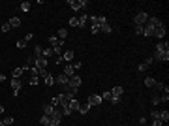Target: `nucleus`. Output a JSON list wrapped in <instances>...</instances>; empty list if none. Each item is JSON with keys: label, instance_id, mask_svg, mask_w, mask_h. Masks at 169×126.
<instances>
[{"label": "nucleus", "instance_id": "1", "mask_svg": "<svg viewBox=\"0 0 169 126\" xmlns=\"http://www.w3.org/2000/svg\"><path fill=\"white\" fill-rule=\"evenodd\" d=\"M49 43H51V49L53 53H57V57H62V47H64V40L57 36H49Z\"/></svg>", "mask_w": 169, "mask_h": 126}, {"label": "nucleus", "instance_id": "2", "mask_svg": "<svg viewBox=\"0 0 169 126\" xmlns=\"http://www.w3.org/2000/svg\"><path fill=\"white\" fill-rule=\"evenodd\" d=\"M68 6H70L73 11H79V9H84L86 6H88V2L86 0H68Z\"/></svg>", "mask_w": 169, "mask_h": 126}, {"label": "nucleus", "instance_id": "3", "mask_svg": "<svg viewBox=\"0 0 169 126\" xmlns=\"http://www.w3.org/2000/svg\"><path fill=\"white\" fill-rule=\"evenodd\" d=\"M135 25H137V27H145V23L148 21V13L147 11H139V13H135Z\"/></svg>", "mask_w": 169, "mask_h": 126}, {"label": "nucleus", "instance_id": "4", "mask_svg": "<svg viewBox=\"0 0 169 126\" xmlns=\"http://www.w3.org/2000/svg\"><path fill=\"white\" fill-rule=\"evenodd\" d=\"M152 60H158V62H167V60H169V49L162 51V53H154Z\"/></svg>", "mask_w": 169, "mask_h": 126}, {"label": "nucleus", "instance_id": "5", "mask_svg": "<svg viewBox=\"0 0 169 126\" xmlns=\"http://www.w3.org/2000/svg\"><path fill=\"white\" fill-rule=\"evenodd\" d=\"M47 64H49V60L45 59V57H36L34 66L38 68V70H47Z\"/></svg>", "mask_w": 169, "mask_h": 126}, {"label": "nucleus", "instance_id": "6", "mask_svg": "<svg viewBox=\"0 0 169 126\" xmlns=\"http://www.w3.org/2000/svg\"><path fill=\"white\" fill-rule=\"evenodd\" d=\"M102 102H103V100H102V96H100V94H92V96L86 98V104H88L90 107H92V105H100Z\"/></svg>", "mask_w": 169, "mask_h": 126}, {"label": "nucleus", "instance_id": "7", "mask_svg": "<svg viewBox=\"0 0 169 126\" xmlns=\"http://www.w3.org/2000/svg\"><path fill=\"white\" fill-rule=\"evenodd\" d=\"M27 70H30V66H21V68H15L13 72H11V77H13V79H21V75L25 72H27Z\"/></svg>", "mask_w": 169, "mask_h": 126}, {"label": "nucleus", "instance_id": "8", "mask_svg": "<svg viewBox=\"0 0 169 126\" xmlns=\"http://www.w3.org/2000/svg\"><path fill=\"white\" fill-rule=\"evenodd\" d=\"M58 96V105H62V109L64 107H70V96H66V94H64V92H62V94H57Z\"/></svg>", "mask_w": 169, "mask_h": 126}, {"label": "nucleus", "instance_id": "9", "mask_svg": "<svg viewBox=\"0 0 169 126\" xmlns=\"http://www.w3.org/2000/svg\"><path fill=\"white\" fill-rule=\"evenodd\" d=\"M23 87V81L21 79H11V89H13V96H19V90Z\"/></svg>", "mask_w": 169, "mask_h": 126}, {"label": "nucleus", "instance_id": "10", "mask_svg": "<svg viewBox=\"0 0 169 126\" xmlns=\"http://www.w3.org/2000/svg\"><path fill=\"white\" fill-rule=\"evenodd\" d=\"M81 81H83V79H81L79 75H73V77H70L68 87H71V89H79V87H81Z\"/></svg>", "mask_w": 169, "mask_h": 126}, {"label": "nucleus", "instance_id": "11", "mask_svg": "<svg viewBox=\"0 0 169 126\" xmlns=\"http://www.w3.org/2000/svg\"><path fill=\"white\" fill-rule=\"evenodd\" d=\"M154 38H158V40H164V38H165V25L154 28Z\"/></svg>", "mask_w": 169, "mask_h": 126}, {"label": "nucleus", "instance_id": "12", "mask_svg": "<svg viewBox=\"0 0 169 126\" xmlns=\"http://www.w3.org/2000/svg\"><path fill=\"white\" fill-rule=\"evenodd\" d=\"M147 25H148V27H152V28H158V27H162L164 23H162V21H160V19H158V17H148Z\"/></svg>", "mask_w": 169, "mask_h": 126}, {"label": "nucleus", "instance_id": "13", "mask_svg": "<svg viewBox=\"0 0 169 126\" xmlns=\"http://www.w3.org/2000/svg\"><path fill=\"white\" fill-rule=\"evenodd\" d=\"M62 73L66 77H73L75 75V68L71 66V64H66V66H64V70H62Z\"/></svg>", "mask_w": 169, "mask_h": 126}, {"label": "nucleus", "instance_id": "14", "mask_svg": "<svg viewBox=\"0 0 169 126\" xmlns=\"http://www.w3.org/2000/svg\"><path fill=\"white\" fill-rule=\"evenodd\" d=\"M55 83H58V85H62V87H66L68 83H70V77H66L64 73H58V77L55 79Z\"/></svg>", "mask_w": 169, "mask_h": 126}, {"label": "nucleus", "instance_id": "15", "mask_svg": "<svg viewBox=\"0 0 169 126\" xmlns=\"http://www.w3.org/2000/svg\"><path fill=\"white\" fill-rule=\"evenodd\" d=\"M77 90L79 89H71V87H64V94L66 96H70V98H77Z\"/></svg>", "mask_w": 169, "mask_h": 126}, {"label": "nucleus", "instance_id": "16", "mask_svg": "<svg viewBox=\"0 0 169 126\" xmlns=\"http://www.w3.org/2000/svg\"><path fill=\"white\" fill-rule=\"evenodd\" d=\"M152 62H154V60H152V57H148V59L145 60V62H141V64H139V72H145V70H148Z\"/></svg>", "mask_w": 169, "mask_h": 126}, {"label": "nucleus", "instance_id": "17", "mask_svg": "<svg viewBox=\"0 0 169 126\" xmlns=\"http://www.w3.org/2000/svg\"><path fill=\"white\" fill-rule=\"evenodd\" d=\"M165 49H169L167 41H158V43H156V51H154V53H162V51H165Z\"/></svg>", "mask_w": 169, "mask_h": 126}, {"label": "nucleus", "instance_id": "18", "mask_svg": "<svg viewBox=\"0 0 169 126\" xmlns=\"http://www.w3.org/2000/svg\"><path fill=\"white\" fill-rule=\"evenodd\" d=\"M111 94L113 96H118V98H122V94H124V89H122V87H113V89H111Z\"/></svg>", "mask_w": 169, "mask_h": 126}, {"label": "nucleus", "instance_id": "19", "mask_svg": "<svg viewBox=\"0 0 169 126\" xmlns=\"http://www.w3.org/2000/svg\"><path fill=\"white\" fill-rule=\"evenodd\" d=\"M79 107H81L79 100H77V98H71L70 100V109H71V111H79Z\"/></svg>", "mask_w": 169, "mask_h": 126}, {"label": "nucleus", "instance_id": "20", "mask_svg": "<svg viewBox=\"0 0 169 126\" xmlns=\"http://www.w3.org/2000/svg\"><path fill=\"white\" fill-rule=\"evenodd\" d=\"M8 25H9L11 28H19V27H21V19H19V17H11V19L8 21Z\"/></svg>", "mask_w": 169, "mask_h": 126}, {"label": "nucleus", "instance_id": "21", "mask_svg": "<svg viewBox=\"0 0 169 126\" xmlns=\"http://www.w3.org/2000/svg\"><path fill=\"white\" fill-rule=\"evenodd\" d=\"M77 19H79V27H77V28H84V27H86V23H88V15H86V13H83L81 17H77Z\"/></svg>", "mask_w": 169, "mask_h": 126}, {"label": "nucleus", "instance_id": "22", "mask_svg": "<svg viewBox=\"0 0 169 126\" xmlns=\"http://www.w3.org/2000/svg\"><path fill=\"white\" fill-rule=\"evenodd\" d=\"M100 32H103V34H111L113 28H111L109 23H103V25H100Z\"/></svg>", "mask_w": 169, "mask_h": 126}, {"label": "nucleus", "instance_id": "23", "mask_svg": "<svg viewBox=\"0 0 169 126\" xmlns=\"http://www.w3.org/2000/svg\"><path fill=\"white\" fill-rule=\"evenodd\" d=\"M73 57H75V53H73V51H64V53H62L64 62H70V60H73Z\"/></svg>", "mask_w": 169, "mask_h": 126}, {"label": "nucleus", "instance_id": "24", "mask_svg": "<svg viewBox=\"0 0 169 126\" xmlns=\"http://www.w3.org/2000/svg\"><path fill=\"white\" fill-rule=\"evenodd\" d=\"M43 115H47V117H51V115H53V113H55V107H53V105H51V104H43Z\"/></svg>", "mask_w": 169, "mask_h": 126}, {"label": "nucleus", "instance_id": "25", "mask_svg": "<svg viewBox=\"0 0 169 126\" xmlns=\"http://www.w3.org/2000/svg\"><path fill=\"white\" fill-rule=\"evenodd\" d=\"M143 36H147V38H150V36H154V28L152 27H145V30H143Z\"/></svg>", "mask_w": 169, "mask_h": 126}, {"label": "nucleus", "instance_id": "26", "mask_svg": "<svg viewBox=\"0 0 169 126\" xmlns=\"http://www.w3.org/2000/svg\"><path fill=\"white\" fill-rule=\"evenodd\" d=\"M160 121L164 122V124H167L169 122V111H160Z\"/></svg>", "mask_w": 169, "mask_h": 126}, {"label": "nucleus", "instance_id": "27", "mask_svg": "<svg viewBox=\"0 0 169 126\" xmlns=\"http://www.w3.org/2000/svg\"><path fill=\"white\" fill-rule=\"evenodd\" d=\"M88 111H90V105L86 104V102H84V104H81V107H79V113H81V115H86Z\"/></svg>", "mask_w": 169, "mask_h": 126}, {"label": "nucleus", "instance_id": "28", "mask_svg": "<svg viewBox=\"0 0 169 126\" xmlns=\"http://www.w3.org/2000/svg\"><path fill=\"white\" fill-rule=\"evenodd\" d=\"M34 57H43V47L41 45H36L34 47Z\"/></svg>", "mask_w": 169, "mask_h": 126}, {"label": "nucleus", "instance_id": "29", "mask_svg": "<svg viewBox=\"0 0 169 126\" xmlns=\"http://www.w3.org/2000/svg\"><path fill=\"white\" fill-rule=\"evenodd\" d=\"M68 25H70L71 28H77V27H79V19H77V17H71L70 21H68Z\"/></svg>", "mask_w": 169, "mask_h": 126}, {"label": "nucleus", "instance_id": "30", "mask_svg": "<svg viewBox=\"0 0 169 126\" xmlns=\"http://www.w3.org/2000/svg\"><path fill=\"white\" fill-rule=\"evenodd\" d=\"M45 85H47V87H53L55 85V77L51 75V73H47V77H45Z\"/></svg>", "mask_w": 169, "mask_h": 126}, {"label": "nucleus", "instance_id": "31", "mask_svg": "<svg viewBox=\"0 0 169 126\" xmlns=\"http://www.w3.org/2000/svg\"><path fill=\"white\" fill-rule=\"evenodd\" d=\"M66 36H68V28H60L57 38H60V40H66Z\"/></svg>", "mask_w": 169, "mask_h": 126}, {"label": "nucleus", "instance_id": "32", "mask_svg": "<svg viewBox=\"0 0 169 126\" xmlns=\"http://www.w3.org/2000/svg\"><path fill=\"white\" fill-rule=\"evenodd\" d=\"M145 87H154V83H156V79H152V77H145Z\"/></svg>", "mask_w": 169, "mask_h": 126}, {"label": "nucleus", "instance_id": "33", "mask_svg": "<svg viewBox=\"0 0 169 126\" xmlns=\"http://www.w3.org/2000/svg\"><path fill=\"white\" fill-rule=\"evenodd\" d=\"M40 122H41L43 126H49V124H51V117H47V115H43V117L40 119Z\"/></svg>", "mask_w": 169, "mask_h": 126}, {"label": "nucleus", "instance_id": "34", "mask_svg": "<svg viewBox=\"0 0 169 126\" xmlns=\"http://www.w3.org/2000/svg\"><path fill=\"white\" fill-rule=\"evenodd\" d=\"M19 8H21L23 11H30V2H21V4H19Z\"/></svg>", "mask_w": 169, "mask_h": 126}, {"label": "nucleus", "instance_id": "35", "mask_svg": "<svg viewBox=\"0 0 169 126\" xmlns=\"http://www.w3.org/2000/svg\"><path fill=\"white\" fill-rule=\"evenodd\" d=\"M100 96H102V100H111V98H113L111 90H105V92H103V94H100Z\"/></svg>", "mask_w": 169, "mask_h": 126}, {"label": "nucleus", "instance_id": "36", "mask_svg": "<svg viewBox=\"0 0 169 126\" xmlns=\"http://www.w3.org/2000/svg\"><path fill=\"white\" fill-rule=\"evenodd\" d=\"M15 45H17V49H25V47H27V41H25V40H17V43H15Z\"/></svg>", "mask_w": 169, "mask_h": 126}, {"label": "nucleus", "instance_id": "37", "mask_svg": "<svg viewBox=\"0 0 169 126\" xmlns=\"http://www.w3.org/2000/svg\"><path fill=\"white\" fill-rule=\"evenodd\" d=\"M160 102H162V100H160V96H152V98H150V104H152V105H158Z\"/></svg>", "mask_w": 169, "mask_h": 126}, {"label": "nucleus", "instance_id": "38", "mask_svg": "<svg viewBox=\"0 0 169 126\" xmlns=\"http://www.w3.org/2000/svg\"><path fill=\"white\" fill-rule=\"evenodd\" d=\"M90 32H92V34H98L100 32V25H90Z\"/></svg>", "mask_w": 169, "mask_h": 126}, {"label": "nucleus", "instance_id": "39", "mask_svg": "<svg viewBox=\"0 0 169 126\" xmlns=\"http://www.w3.org/2000/svg\"><path fill=\"white\" fill-rule=\"evenodd\" d=\"M154 89H156V90H164L165 85H164V83H160V81H156V83H154Z\"/></svg>", "mask_w": 169, "mask_h": 126}, {"label": "nucleus", "instance_id": "40", "mask_svg": "<svg viewBox=\"0 0 169 126\" xmlns=\"http://www.w3.org/2000/svg\"><path fill=\"white\" fill-rule=\"evenodd\" d=\"M13 121H15L13 117H6V119H4L2 122H4V124H8V126H11V124H13Z\"/></svg>", "mask_w": 169, "mask_h": 126}, {"label": "nucleus", "instance_id": "41", "mask_svg": "<svg viewBox=\"0 0 169 126\" xmlns=\"http://www.w3.org/2000/svg\"><path fill=\"white\" fill-rule=\"evenodd\" d=\"M38 83H40V77H38V75H32L30 77V85H38Z\"/></svg>", "mask_w": 169, "mask_h": 126}, {"label": "nucleus", "instance_id": "42", "mask_svg": "<svg viewBox=\"0 0 169 126\" xmlns=\"http://www.w3.org/2000/svg\"><path fill=\"white\" fill-rule=\"evenodd\" d=\"M51 55H53V49H51V47H49V49H43V57H45V59H49Z\"/></svg>", "mask_w": 169, "mask_h": 126}, {"label": "nucleus", "instance_id": "43", "mask_svg": "<svg viewBox=\"0 0 169 126\" xmlns=\"http://www.w3.org/2000/svg\"><path fill=\"white\" fill-rule=\"evenodd\" d=\"M150 117H152V121H154V119L160 121V111H150Z\"/></svg>", "mask_w": 169, "mask_h": 126}, {"label": "nucleus", "instance_id": "44", "mask_svg": "<svg viewBox=\"0 0 169 126\" xmlns=\"http://www.w3.org/2000/svg\"><path fill=\"white\" fill-rule=\"evenodd\" d=\"M109 102H111L113 105H116V104H120V98H118V96H113V98L109 100Z\"/></svg>", "mask_w": 169, "mask_h": 126}, {"label": "nucleus", "instance_id": "45", "mask_svg": "<svg viewBox=\"0 0 169 126\" xmlns=\"http://www.w3.org/2000/svg\"><path fill=\"white\" fill-rule=\"evenodd\" d=\"M49 104L53 105V107H57V105H58V96H53V100H51Z\"/></svg>", "mask_w": 169, "mask_h": 126}, {"label": "nucleus", "instance_id": "46", "mask_svg": "<svg viewBox=\"0 0 169 126\" xmlns=\"http://www.w3.org/2000/svg\"><path fill=\"white\" fill-rule=\"evenodd\" d=\"M9 28H11V27H9L8 23H4V25H2V27H0V30H2V32H8Z\"/></svg>", "mask_w": 169, "mask_h": 126}, {"label": "nucleus", "instance_id": "47", "mask_svg": "<svg viewBox=\"0 0 169 126\" xmlns=\"http://www.w3.org/2000/svg\"><path fill=\"white\" fill-rule=\"evenodd\" d=\"M143 30H145V27H137V25H135V34H141L143 36Z\"/></svg>", "mask_w": 169, "mask_h": 126}, {"label": "nucleus", "instance_id": "48", "mask_svg": "<svg viewBox=\"0 0 169 126\" xmlns=\"http://www.w3.org/2000/svg\"><path fill=\"white\" fill-rule=\"evenodd\" d=\"M62 115H64V117H68V115H71V109H70V107H64V109H62Z\"/></svg>", "mask_w": 169, "mask_h": 126}, {"label": "nucleus", "instance_id": "49", "mask_svg": "<svg viewBox=\"0 0 169 126\" xmlns=\"http://www.w3.org/2000/svg\"><path fill=\"white\" fill-rule=\"evenodd\" d=\"M160 100H162V102H167V100H169V92H164V94L160 96Z\"/></svg>", "mask_w": 169, "mask_h": 126}, {"label": "nucleus", "instance_id": "50", "mask_svg": "<svg viewBox=\"0 0 169 126\" xmlns=\"http://www.w3.org/2000/svg\"><path fill=\"white\" fill-rule=\"evenodd\" d=\"M152 126H165V124L162 121H158V119H154V121H152Z\"/></svg>", "mask_w": 169, "mask_h": 126}, {"label": "nucleus", "instance_id": "51", "mask_svg": "<svg viewBox=\"0 0 169 126\" xmlns=\"http://www.w3.org/2000/svg\"><path fill=\"white\" fill-rule=\"evenodd\" d=\"M55 64H58V66L64 64V59H62V57H57V59H55Z\"/></svg>", "mask_w": 169, "mask_h": 126}, {"label": "nucleus", "instance_id": "52", "mask_svg": "<svg viewBox=\"0 0 169 126\" xmlns=\"http://www.w3.org/2000/svg\"><path fill=\"white\" fill-rule=\"evenodd\" d=\"M71 66L75 68V70H79V68H83V64H81V62H75V64H71Z\"/></svg>", "mask_w": 169, "mask_h": 126}, {"label": "nucleus", "instance_id": "53", "mask_svg": "<svg viewBox=\"0 0 169 126\" xmlns=\"http://www.w3.org/2000/svg\"><path fill=\"white\" fill-rule=\"evenodd\" d=\"M23 40H25V41H27V43H28V41H30V40H32V34H27V36L23 38Z\"/></svg>", "mask_w": 169, "mask_h": 126}, {"label": "nucleus", "instance_id": "54", "mask_svg": "<svg viewBox=\"0 0 169 126\" xmlns=\"http://www.w3.org/2000/svg\"><path fill=\"white\" fill-rule=\"evenodd\" d=\"M139 124H147V117H141V119H139Z\"/></svg>", "mask_w": 169, "mask_h": 126}, {"label": "nucleus", "instance_id": "55", "mask_svg": "<svg viewBox=\"0 0 169 126\" xmlns=\"http://www.w3.org/2000/svg\"><path fill=\"white\" fill-rule=\"evenodd\" d=\"M4 111H6V109H4V105L0 104V115H2V113H4Z\"/></svg>", "mask_w": 169, "mask_h": 126}, {"label": "nucleus", "instance_id": "56", "mask_svg": "<svg viewBox=\"0 0 169 126\" xmlns=\"http://www.w3.org/2000/svg\"><path fill=\"white\" fill-rule=\"evenodd\" d=\"M2 81H6V75H0V83Z\"/></svg>", "mask_w": 169, "mask_h": 126}]
</instances>
